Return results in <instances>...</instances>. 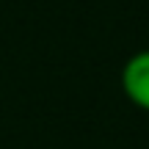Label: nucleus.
Instances as JSON below:
<instances>
[{"mask_svg":"<svg viewBox=\"0 0 149 149\" xmlns=\"http://www.w3.org/2000/svg\"><path fill=\"white\" fill-rule=\"evenodd\" d=\"M122 91L135 108L149 113V50L130 55L122 66Z\"/></svg>","mask_w":149,"mask_h":149,"instance_id":"1","label":"nucleus"}]
</instances>
